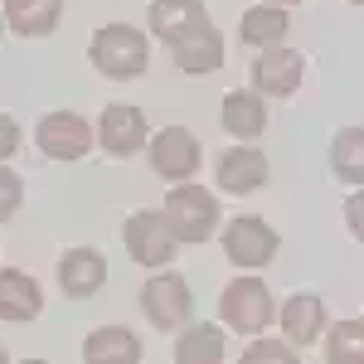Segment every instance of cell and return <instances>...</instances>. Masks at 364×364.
<instances>
[{
	"label": "cell",
	"mask_w": 364,
	"mask_h": 364,
	"mask_svg": "<svg viewBox=\"0 0 364 364\" xmlns=\"http://www.w3.org/2000/svg\"><path fill=\"white\" fill-rule=\"evenodd\" d=\"M20 151V122L10 112H0V161H10Z\"/></svg>",
	"instance_id": "cell-26"
},
{
	"label": "cell",
	"mask_w": 364,
	"mask_h": 364,
	"mask_svg": "<svg viewBox=\"0 0 364 364\" xmlns=\"http://www.w3.org/2000/svg\"><path fill=\"white\" fill-rule=\"evenodd\" d=\"M20 199H25V180L15 170H5V161H0V224H10L20 214Z\"/></svg>",
	"instance_id": "cell-24"
},
{
	"label": "cell",
	"mask_w": 364,
	"mask_h": 364,
	"mask_svg": "<svg viewBox=\"0 0 364 364\" xmlns=\"http://www.w3.org/2000/svg\"><path fill=\"white\" fill-rule=\"evenodd\" d=\"M272 291H267V282L262 277H233L219 291V321H224L233 336H262V331H272Z\"/></svg>",
	"instance_id": "cell-3"
},
{
	"label": "cell",
	"mask_w": 364,
	"mask_h": 364,
	"mask_svg": "<svg viewBox=\"0 0 364 364\" xmlns=\"http://www.w3.org/2000/svg\"><path fill=\"white\" fill-rule=\"evenodd\" d=\"M122 243H127V257L141 262V267H170L175 252H180V238L170 233L166 214L161 209H136L127 224H122Z\"/></svg>",
	"instance_id": "cell-5"
},
{
	"label": "cell",
	"mask_w": 364,
	"mask_h": 364,
	"mask_svg": "<svg viewBox=\"0 0 364 364\" xmlns=\"http://www.w3.org/2000/svg\"><path fill=\"white\" fill-rule=\"evenodd\" d=\"M0 29H5V15H0Z\"/></svg>",
	"instance_id": "cell-31"
},
{
	"label": "cell",
	"mask_w": 364,
	"mask_h": 364,
	"mask_svg": "<svg viewBox=\"0 0 364 364\" xmlns=\"http://www.w3.org/2000/svg\"><path fill=\"white\" fill-rule=\"evenodd\" d=\"M243 360H248V364H257V360L291 364V360H296V345H291V340H252L248 350H243Z\"/></svg>",
	"instance_id": "cell-25"
},
{
	"label": "cell",
	"mask_w": 364,
	"mask_h": 364,
	"mask_svg": "<svg viewBox=\"0 0 364 364\" xmlns=\"http://www.w3.org/2000/svg\"><path fill=\"white\" fill-rule=\"evenodd\" d=\"M170 54H175V68H180V73H195V78L219 73V68H224V34H219L214 20H204V25L175 34V39H170Z\"/></svg>",
	"instance_id": "cell-11"
},
{
	"label": "cell",
	"mask_w": 364,
	"mask_h": 364,
	"mask_svg": "<svg viewBox=\"0 0 364 364\" xmlns=\"http://www.w3.org/2000/svg\"><path fill=\"white\" fill-rule=\"evenodd\" d=\"M267 156L257 151V146H228L224 156H219V170H214V185L224 190V195H252V190H262L267 185Z\"/></svg>",
	"instance_id": "cell-13"
},
{
	"label": "cell",
	"mask_w": 364,
	"mask_h": 364,
	"mask_svg": "<svg viewBox=\"0 0 364 364\" xmlns=\"http://www.w3.org/2000/svg\"><path fill=\"white\" fill-rule=\"evenodd\" d=\"M326 360L331 364H364V321H336L326 326Z\"/></svg>",
	"instance_id": "cell-23"
},
{
	"label": "cell",
	"mask_w": 364,
	"mask_h": 364,
	"mask_svg": "<svg viewBox=\"0 0 364 364\" xmlns=\"http://www.w3.org/2000/svg\"><path fill=\"white\" fill-rule=\"evenodd\" d=\"M0 15H5V29H10V34H20V39H44V34H54L58 20H63V0H5Z\"/></svg>",
	"instance_id": "cell-16"
},
{
	"label": "cell",
	"mask_w": 364,
	"mask_h": 364,
	"mask_svg": "<svg viewBox=\"0 0 364 364\" xmlns=\"http://www.w3.org/2000/svg\"><path fill=\"white\" fill-rule=\"evenodd\" d=\"M34 141H39V156L49 161H83L97 146V127L78 112H44L34 127Z\"/></svg>",
	"instance_id": "cell-6"
},
{
	"label": "cell",
	"mask_w": 364,
	"mask_h": 364,
	"mask_svg": "<svg viewBox=\"0 0 364 364\" xmlns=\"http://www.w3.org/2000/svg\"><path fill=\"white\" fill-rule=\"evenodd\" d=\"M44 311V291L39 282L20 272V267H0V321L10 326H29L34 316Z\"/></svg>",
	"instance_id": "cell-15"
},
{
	"label": "cell",
	"mask_w": 364,
	"mask_h": 364,
	"mask_svg": "<svg viewBox=\"0 0 364 364\" xmlns=\"http://www.w3.org/2000/svg\"><path fill=\"white\" fill-rule=\"evenodd\" d=\"M282 238L272 224H262L257 214H238L233 224L224 228V252L233 267H248V272H257V267H267L272 257H277Z\"/></svg>",
	"instance_id": "cell-7"
},
{
	"label": "cell",
	"mask_w": 364,
	"mask_h": 364,
	"mask_svg": "<svg viewBox=\"0 0 364 364\" xmlns=\"http://www.w3.org/2000/svg\"><path fill=\"white\" fill-rule=\"evenodd\" d=\"M331 170H336V180L364 190V127L336 132V141H331Z\"/></svg>",
	"instance_id": "cell-22"
},
{
	"label": "cell",
	"mask_w": 364,
	"mask_h": 364,
	"mask_svg": "<svg viewBox=\"0 0 364 364\" xmlns=\"http://www.w3.org/2000/svg\"><path fill=\"white\" fill-rule=\"evenodd\" d=\"M277 316H282V340H291L296 350H311L316 340L326 336V326H331L326 301H321L316 291H296V296H287Z\"/></svg>",
	"instance_id": "cell-14"
},
{
	"label": "cell",
	"mask_w": 364,
	"mask_h": 364,
	"mask_svg": "<svg viewBox=\"0 0 364 364\" xmlns=\"http://www.w3.org/2000/svg\"><path fill=\"white\" fill-rule=\"evenodd\" d=\"M219 117H224V132H233L238 141H252L267 132V97L257 87L252 92H224Z\"/></svg>",
	"instance_id": "cell-19"
},
{
	"label": "cell",
	"mask_w": 364,
	"mask_h": 364,
	"mask_svg": "<svg viewBox=\"0 0 364 364\" xmlns=\"http://www.w3.org/2000/svg\"><path fill=\"white\" fill-rule=\"evenodd\" d=\"M345 228L364 243V190H360V195H350V204H345Z\"/></svg>",
	"instance_id": "cell-27"
},
{
	"label": "cell",
	"mask_w": 364,
	"mask_h": 364,
	"mask_svg": "<svg viewBox=\"0 0 364 364\" xmlns=\"http://www.w3.org/2000/svg\"><path fill=\"white\" fill-rule=\"evenodd\" d=\"M228 355L224 321L219 326H185V336L175 340V364H219Z\"/></svg>",
	"instance_id": "cell-21"
},
{
	"label": "cell",
	"mask_w": 364,
	"mask_h": 364,
	"mask_svg": "<svg viewBox=\"0 0 364 364\" xmlns=\"http://www.w3.org/2000/svg\"><path fill=\"white\" fill-rule=\"evenodd\" d=\"M58 287L68 301H87L107 287V257L97 248H68L58 257Z\"/></svg>",
	"instance_id": "cell-12"
},
{
	"label": "cell",
	"mask_w": 364,
	"mask_h": 364,
	"mask_svg": "<svg viewBox=\"0 0 364 364\" xmlns=\"http://www.w3.org/2000/svg\"><path fill=\"white\" fill-rule=\"evenodd\" d=\"M161 214H166L170 233L180 238V248H185V243H204V238H214V233H219V199H214V190L190 185V180L170 185Z\"/></svg>",
	"instance_id": "cell-2"
},
{
	"label": "cell",
	"mask_w": 364,
	"mask_h": 364,
	"mask_svg": "<svg viewBox=\"0 0 364 364\" xmlns=\"http://www.w3.org/2000/svg\"><path fill=\"white\" fill-rule=\"evenodd\" d=\"M146 156H151V170L170 180V185H180V180H195L199 170V141L195 132H185V127H166V132H156V141H146Z\"/></svg>",
	"instance_id": "cell-9"
},
{
	"label": "cell",
	"mask_w": 364,
	"mask_h": 364,
	"mask_svg": "<svg viewBox=\"0 0 364 364\" xmlns=\"http://www.w3.org/2000/svg\"><path fill=\"white\" fill-rule=\"evenodd\" d=\"M5 360H10V355H5V345H0V364H5Z\"/></svg>",
	"instance_id": "cell-28"
},
{
	"label": "cell",
	"mask_w": 364,
	"mask_h": 364,
	"mask_svg": "<svg viewBox=\"0 0 364 364\" xmlns=\"http://www.w3.org/2000/svg\"><path fill=\"white\" fill-rule=\"evenodd\" d=\"M350 5H364V0H350Z\"/></svg>",
	"instance_id": "cell-30"
},
{
	"label": "cell",
	"mask_w": 364,
	"mask_h": 364,
	"mask_svg": "<svg viewBox=\"0 0 364 364\" xmlns=\"http://www.w3.org/2000/svg\"><path fill=\"white\" fill-rule=\"evenodd\" d=\"M83 360L87 364H136L141 360V336L127 326H97L83 340Z\"/></svg>",
	"instance_id": "cell-17"
},
{
	"label": "cell",
	"mask_w": 364,
	"mask_h": 364,
	"mask_svg": "<svg viewBox=\"0 0 364 364\" xmlns=\"http://www.w3.org/2000/svg\"><path fill=\"white\" fill-rule=\"evenodd\" d=\"M209 20V10H204V0H151V34L170 44L175 34H185V29H195Z\"/></svg>",
	"instance_id": "cell-20"
},
{
	"label": "cell",
	"mask_w": 364,
	"mask_h": 364,
	"mask_svg": "<svg viewBox=\"0 0 364 364\" xmlns=\"http://www.w3.org/2000/svg\"><path fill=\"white\" fill-rule=\"evenodd\" d=\"M146 141H151V127H146L141 107H132V102H107L102 107V117H97V146L107 156L127 161V156L146 151Z\"/></svg>",
	"instance_id": "cell-8"
},
{
	"label": "cell",
	"mask_w": 364,
	"mask_h": 364,
	"mask_svg": "<svg viewBox=\"0 0 364 364\" xmlns=\"http://www.w3.org/2000/svg\"><path fill=\"white\" fill-rule=\"evenodd\" d=\"M287 29H291L287 5L262 0V5L243 10V20H238V39H243L248 49H272V44H282V39H287Z\"/></svg>",
	"instance_id": "cell-18"
},
{
	"label": "cell",
	"mask_w": 364,
	"mask_h": 364,
	"mask_svg": "<svg viewBox=\"0 0 364 364\" xmlns=\"http://www.w3.org/2000/svg\"><path fill=\"white\" fill-rule=\"evenodd\" d=\"M87 58H92V68L102 73V78H112V83H132L141 78L146 68H151V39L141 34L136 25H102L92 39H87Z\"/></svg>",
	"instance_id": "cell-1"
},
{
	"label": "cell",
	"mask_w": 364,
	"mask_h": 364,
	"mask_svg": "<svg viewBox=\"0 0 364 364\" xmlns=\"http://www.w3.org/2000/svg\"><path fill=\"white\" fill-rule=\"evenodd\" d=\"M141 316L156 326V331H185L190 316H195V291L180 272L156 267L151 277L141 282Z\"/></svg>",
	"instance_id": "cell-4"
},
{
	"label": "cell",
	"mask_w": 364,
	"mask_h": 364,
	"mask_svg": "<svg viewBox=\"0 0 364 364\" xmlns=\"http://www.w3.org/2000/svg\"><path fill=\"white\" fill-rule=\"evenodd\" d=\"M301 78H306V58L301 49H287V44H272L252 58V87L262 97H296L301 92Z\"/></svg>",
	"instance_id": "cell-10"
},
{
	"label": "cell",
	"mask_w": 364,
	"mask_h": 364,
	"mask_svg": "<svg viewBox=\"0 0 364 364\" xmlns=\"http://www.w3.org/2000/svg\"><path fill=\"white\" fill-rule=\"evenodd\" d=\"M272 5H296V0H272Z\"/></svg>",
	"instance_id": "cell-29"
}]
</instances>
